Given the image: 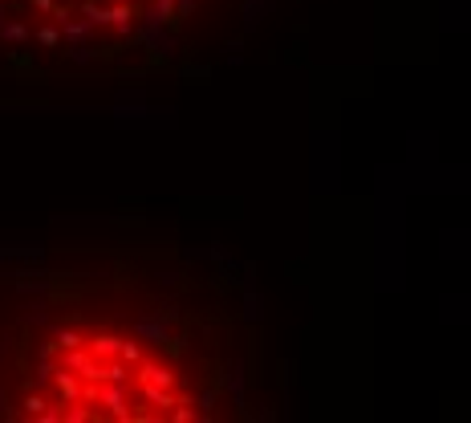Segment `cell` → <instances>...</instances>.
<instances>
[{
    "label": "cell",
    "mask_w": 471,
    "mask_h": 423,
    "mask_svg": "<svg viewBox=\"0 0 471 423\" xmlns=\"http://www.w3.org/2000/svg\"><path fill=\"white\" fill-rule=\"evenodd\" d=\"M134 378H138V387H162V390H175L179 387V378L175 371L167 366V362H159V358H146L134 366Z\"/></svg>",
    "instance_id": "1"
},
{
    "label": "cell",
    "mask_w": 471,
    "mask_h": 423,
    "mask_svg": "<svg viewBox=\"0 0 471 423\" xmlns=\"http://www.w3.org/2000/svg\"><path fill=\"white\" fill-rule=\"evenodd\" d=\"M49 383L57 387V395H61V403H69V399H81V378L73 371H65V366H53V374H49Z\"/></svg>",
    "instance_id": "2"
},
{
    "label": "cell",
    "mask_w": 471,
    "mask_h": 423,
    "mask_svg": "<svg viewBox=\"0 0 471 423\" xmlns=\"http://www.w3.org/2000/svg\"><path fill=\"white\" fill-rule=\"evenodd\" d=\"M118 346H122L118 334H90V338H85V350L94 358H118Z\"/></svg>",
    "instance_id": "3"
},
{
    "label": "cell",
    "mask_w": 471,
    "mask_h": 423,
    "mask_svg": "<svg viewBox=\"0 0 471 423\" xmlns=\"http://www.w3.org/2000/svg\"><path fill=\"white\" fill-rule=\"evenodd\" d=\"M134 4H126V0H122V4H110V8H106V25H114V29L118 33H130V25H134Z\"/></svg>",
    "instance_id": "4"
},
{
    "label": "cell",
    "mask_w": 471,
    "mask_h": 423,
    "mask_svg": "<svg viewBox=\"0 0 471 423\" xmlns=\"http://www.w3.org/2000/svg\"><path fill=\"white\" fill-rule=\"evenodd\" d=\"M0 41H8V45H20V41H29V29H25V21H13V16L4 13V16H0Z\"/></svg>",
    "instance_id": "5"
},
{
    "label": "cell",
    "mask_w": 471,
    "mask_h": 423,
    "mask_svg": "<svg viewBox=\"0 0 471 423\" xmlns=\"http://www.w3.org/2000/svg\"><path fill=\"white\" fill-rule=\"evenodd\" d=\"M138 334H143V338H150V342H171V334H167V322H162V318H143V322H138Z\"/></svg>",
    "instance_id": "6"
},
{
    "label": "cell",
    "mask_w": 471,
    "mask_h": 423,
    "mask_svg": "<svg viewBox=\"0 0 471 423\" xmlns=\"http://www.w3.org/2000/svg\"><path fill=\"white\" fill-rule=\"evenodd\" d=\"M81 21H85L90 29L106 25V4H102V0H81Z\"/></svg>",
    "instance_id": "7"
},
{
    "label": "cell",
    "mask_w": 471,
    "mask_h": 423,
    "mask_svg": "<svg viewBox=\"0 0 471 423\" xmlns=\"http://www.w3.org/2000/svg\"><path fill=\"white\" fill-rule=\"evenodd\" d=\"M53 346H57V350H78V346H85V334L65 325V330H57V342H53Z\"/></svg>",
    "instance_id": "8"
},
{
    "label": "cell",
    "mask_w": 471,
    "mask_h": 423,
    "mask_svg": "<svg viewBox=\"0 0 471 423\" xmlns=\"http://www.w3.org/2000/svg\"><path fill=\"white\" fill-rule=\"evenodd\" d=\"M65 37H69V41H85V37H90V25H85V21H73V16H69V21H61V41Z\"/></svg>",
    "instance_id": "9"
},
{
    "label": "cell",
    "mask_w": 471,
    "mask_h": 423,
    "mask_svg": "<svg viewBox=\"0 0 471 423\" xmlns=\"http://www.w3.org/2000/svg\"><path fill=\"white\" fill-rule=\"evenodd\" d=\"M118 358H122L130 371H134V366L143 362V346H138V342H126V338H122V346H118Z\"/></svg>",
    "instance_id": "10"
},
{
    "label": "cell",
    "mask_w": 471,
    "mask_h": 423,
    "mask_svg": "<svg viewBox=\"0 0 471 423\" xmlns=\"http://www.w3.org/2000/svg\"><path fill=\"white\" fill-rule=\"evenodd\" d=\"M37 41L45 49H57L61 45V29H57V25H41V29H37Z\"/></svg>",
    "instance_id": "11"
},
{
    "label": "cell",
    "mask_w": 471,
    "mask_h": 423,
    "mask_svg": "<svg viewBox=\"0 0 471 423\" xmlns=\"http://www.w3.org/2000/svg\"><path fill=\"white\" fill-rule=\"evenodd\" d=\"M167 415H171V419H175V423H191V419H195V407L187 403V399H179V403L171 407Z\"/></svg>",
    "instance_id": "12"
},
{
    "label": "cell",
    "mask_w": 471,
    "mask_h": 423,
    "mask_svg": "<svg viewBox=\"0 0 471 423\" xmlns=\"http://www.w3.org/2000/svg\"><path fill=\"white\" fill-rule=\"evenodd\" d=\"M45 399H41V395H32V390H29V395H25V415H29V419H37V415H41V411H45Z\"/></svg>",
    "instance_id": "13"
},
{
    "label": "cell",
    "mask_w": 471,
    "mask_h": 423,
    "mask_svg": "<svg viewBox=\"0 0 471 423\" xmlns=\"http://www.w3.org/2000/svg\"><path fill=\"white\" fill-rule=\"evenodd\" d=\"M69 57H73V62H78V65H85V62H90V57H94V53H90V45L81 41V45H73V49H69Z\"/></svg>",
    "instance_id": "14"
},
{
    "label": "cell",
    "mask_w": 471,
    "mask_h": 423,
    "mask_svg": "<svg viewBox=\"0 0 471 423\" xmlns=\"http://www.w3.org/2000/svg\"><path fill=\"white\" fill-rule=\"evenodd\" d=\"M37 419H41V423H61V411H57V407H45Z\"/></svg>",
    "instance_id": "15"
},
{
    "label": "cell",
    "mask_w": 471,
    "mask_h": 423,
    "mask_svg": "<svg viewBox=\"0 0 471 423\" xmlns=\"http://www.w3.org/2000/svg\"><path fill=\"white\" fill-rule=\"evenodd\" d=\"M32 8H37V13L41 16H49V8H53V4H57V0H29Z\"/></svg>",
    "instance_id": "16"
},
{
    "label": "cell",
    "mask_w": 471,
    "mask_h": 423,
    "mask_svg": "<svg viewBox=\"0 0 471 423\" xmlns=\"http://www.w3.org/2000/svg\"><path fill=\"white\" fill-rule=\"evenodd\" d=\"M0 4H4V0H0Z\"/></svg>",
    "instance_id": "17"
}]
</instances>
